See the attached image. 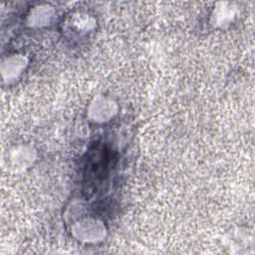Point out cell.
I'll use <instances>...</instances> for the list:
<instances>
[{
	"instance_id": "obj_1",
	"label": "cell",
	"mask_w": 255,
	"mask_h": 255,
	"mask_svg": "<svg viewBox=\"0 0 255 255\" xmlns=\"http://www.w3.org/2000/svg\"><path fill=\"white\" fill-rule=\"evenodd\" d=\"M25 59L19 55H13L12 57L7 58L2 63L1 67L3 79L8 82L12 79L17 78V76L22 73V70L25 67Z\"/></svg>"
}]
</instances>
